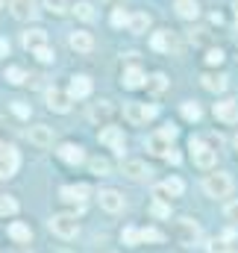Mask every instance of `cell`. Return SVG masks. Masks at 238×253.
<instances>
[{
  "label": "cell",
  "instance_id": "obj_1",
  "mask_svg": "<svg viewBox=\"0 0 238 253\" xmlns=\"http://www.w3.org/2000/svg\"><path fill=\"white\" fill-rule=\"evenodd\" d=\"M177 138V126H162L159 132H153V135H147V150L153 153V156H168L171 153V141Z\"/></svg>",
  "mask_w": 238,
  "mask_h": 253
},
{
  "label": "cell",
  "instance_id": "obj_2",
  "mask_svg": "<svg viewBox=\"0 0 238 253\" xmlns=\"http://www.w3.org/2000/svg\"><path fill=\"white\" fill-rule=\"evenodd\" d=\"M203 189H206V194H209V197H227V194L233 191V177H230V174H221V171L206 174Z\"/></svg>",
  "mask_w": 238,
  "mask_h": 253
},
{
  "label": "cell",
  "instance_id": "obj_3",
  "mask_svg": "<svg viewBox=\"0 0 238 253\" xmlns=\"http://www.w3.org/2000/svg\"><path fill=\"white\" fill-rule=\"evenodd\" d=\"M191 156H194V165L197 168H203V171H212L215 168V162H218V153L209 147V144H203L200 138H191Z\"/></svg>",
  "mask_w": 238,
  "mask_h": 253
},
{
  "label": "cell",
  "instance_id": "obj_4",
  "mask_svg": "<svg viewBox=\"0 0 238 253\" xmlns=\"http://www.w3.org/2000/svg\"><path fill=\"white\" fill-rule=\"evenodd\" d=\"M156 106L153 103H126L123 106V118L129 121V124H147V121H153L156 118Z\"/></svg>",
  "mask_w": 238,
  "mask_h": 253
},
{
  "label": "cell",
  "instance_id": "obj_5",
  "mask_svg": "<svg viewBox=\"0 0 238 253\" xmlns=\"http://www.w3.org/2000/svg\"><path fill=\"white\" fill-rule=\"evenodd\" d=\"M50 233H56L59 239H74V236L79 233L77 215H53V218H50Z\"/></svg>",
  "mask_w": 238,
  "mask_h": 253
},
{
  "label": "cell",
  "instance_id": "obj_6",
  "mask_svg": "<svg viewBox=\"0 0 238 253\" xmlns=\"http://www.w3.org/2000/svg\"><path fill=\"white\" fill-rule=\"evenodd\" d=\"M21 159H18V150L6 141H0V180H9L15 171H18Z\"/></svg>",
  "mask_w": 238,
  "mask_h": 253
},
{
  "label": "cell",
  "instance_id": "obj_7",
  "mask_svg": "<svg viewBox=\"0 0 238 253\" xmlns=\"http://www.w3.org/2000/svg\"><path fill=\"white\" fill-rule=\"evenodd\" d=\"M177 239H179V245L191 248V245L200 239V227H197V221H191V218H179L177 221Z\"/></svg>",
  "mask_w": 238,
  "mask_h": 253
},
{
  "label": "cell",
  "instance_id": "obj_8",
  "mask_svg": "<svg viewBox=\"0 0 238 253\" xmlns=\"http://www.w3.org/2000/svg\"><path fill=\"white\" fill-rule=\"evenodd\" d=\"M182 180H177V177H171V180H165V183H159L156 189H153V197L156 200H171V197H179L182 194Z\"/></svg>",
  "mask_w": 238,
  "mask_h": 253
},
{
  "label": "cell",
  "instance_id": "obj_9",
  "mask_svg": "<svg viewBox=\"0 0 238 253\" xmlns=\"http://www.w3.org/2000/svg\"><path fill=\"white\" fill-rule=\"evenodd\" d=\"M9 9H12V15H15L18 21H33V18L39 15L36 0H9Z\"/></svg>",
  "mask_w": 238,
  "mask_h": 253
},
{
  "label": "cell",
  "instance_id": "obj_10",
  "mask_svg": "<svg viewBox=\"0 0 238 253\" xmlns=\"http://www.w3.org/2000/svg\"><path fill=\"white\" fill-rule=\"evenodd\" d=\"M71 91H62V88H47V106L53 112H68L71 109Z\"/></svg>",
  "mask_w": 238,
  "mask_h": 253
},
{
  "label": "cell",
  "instance_id": "obj_11",
  "mask_svg": "<svg viewBox=\"0 0 238 253\" xmlns=\"http://www.w3.org/2000/svg\"><path fill=\"white\" fill-rule=\"evenodd\" d=\"M68 44H71V50H77V53H91V50H94V36L77 30V33L68 36Z\"/></svg>",
  "mask_w": 238,
  "mask_h": 253
},
{
  "label": "cell",
  "instance_id": "obj_12",
  "mask_svg": "<svg viewBox=\"0 0 238 253\" xmlns=\"http://www.w3.org/2000/svg\"><path fill=\"white\" fill-rule=\"evenodd\" d=\"M120 171H123V177H129V180H135V183H138V180H147V177L153 174V171H150L144 162H138V159H126V162L120 165Z\"/></svg>",
  "mask_w": 238,
  "mask_h": 253
},
{
  "label": "cell",
  "instance_id": "obj_13",
  "mask_svg": "<svg viewBox=\"0 0 238 253\" xmlns=\"http://www.w3.org/2000/svg\"><path fill=\"white\" fill-rule=\"evenodd\" d=\"M215 118L224 124H236L238 121V100H221L215 103Z\"/></svg>",
  "mask_w": 238,
  "mask_h": 253
},
{
  "label": "cell",
  "instance_id": "obj_14",
  "mask_svg": "<svg viewBox=\"0 0 238 253\" xmlns=\"http://www.w3.org/2000/svg\"><path fill=\"white\" fill-rule=\"evenodd\" d=\"M21 42H24V47L27 50H41V47H47V33L44 30H27L24 36H21Z\"/></svg>",
  "mask_w": 238,
  "mask_h": 253
},
{
  "label": "cell",
  "instance_id": "obj_15",
  "mask_svg": "<svg viewBox=\"0 0 238 253\" xmlns=\"http://www.w3.org/2000/svg\"><path fill=\"white\" fill-rule=\"evenodd\" d=\"M30 141H33L36 147H50V144H53V129L44 126V124L30 126Z\"/></svg>",
  "mask_w": 238,
  "mask_h": 253
},
{
  "label": "cell",
  "instance_id": "obj_16",
  "mask_svg": "<svg viewBox=\"0 0 238 253\" xmlns=\"http://www.w3.org/2000/svg\"><path fill=\"white\" fill-rule=\"evenodd\" d=\"M97 200H100V206H103L106 212H120V209H123V197H120V191H115V189H103Z\"/></svg>",
  "mask_w": 238,
  "mask_h": 253
},
{
  "label": "cell",
  "instance_id": "obj_17",
  "mask_svg": "<svg viewBox=\"0 0 238 253\" xmlns=\"http://www.w3.org/2000/svg\"><path fill=\"white\" fill-rule=\"evenodd\" d=\"M68 91H71V97H88V94H91V77H85V74L71 77Z\"/></svg>",
  "mask_w": 238,
  "mask_h": 253
},
{
  "label": "cell",
  "instance_id": "obj_18",
  "mask_svg": "<svg viewBox=\"0 0 238 253\" xmlns=\"http://www.w3.org/2000/svg\"><path fill=\"white\" fill-rule=\"evenodd\" d=\"M100 144L120 150V147H123V129H120V126H103V129H100Z\"/></svg>",
  "mask_w": 238,
  "mask_h": 253
},
{
  "label": "cell",
  "instance_id": "obj_19",
  "mask_svg": "<svg viewBox=\"0 0 238 253\" xmlns=\"http://www.w3.org/2000/svg\"><path fill=\"white\" fill-rule=\"evenodd\" d=\"M59 159L62 162H68V165H79V162H85V153H82V147L79 144H62L59 147Z\"/></svg>",
  "mask_w": 238,
  "mask_h": 253
},
{
  "label": "cell",
  "instance_id": "obj_20",
  "mask_svg": "<svg viewBox=\"0 0 238 253\" xmlns=\"http://www.w3.org/2000/svg\"><path fill=\"white\" fill-rule=\"evenodd\" d=\"M150 44H153V50H159V53H171V47H174V33H171V30H159V33H153Z\"/></svg>",
  "mask_w": 238,
  "mask_h": 253
},
{
  "label": "cell",
  "instance_id": "obj_21",
  "mask_svg": "<svg viewBox=\"0 0 238 253\" xmlns=\"http://www.w3.org/2000/svg\"><path fill=\"white\" fill-rule=\"evenodd\" d=\"M9 239L18 242V245H27V242L33 239V230H30L27 224H21V221H12V224H9Z\"/></svg>",
  "mask_w": 238,
  "mask_h": 253
},
{
  "label": "cell",
  "instance_id": "obj_22",
  "mask_svg": "<svg viewBox=\"0 0 238 253\" xmlns=\"http://www.w3.org/2000/svg\"><path fill=\"white\" fill-rule=\"evenodd\" d=\"M120 83H123V88H141V85H144V74H141V68H126L123 77H120Z\"/></svg>",
  "mask_w": 238,
  "mask_h": 253
},
{
  "label": "cell",
  "instance_id": "obj_23",
  "mask_svg": "<svg viewBox=\"0 0 238 253\" xmlns=\"http://www.w3.org/2000/svg\"><path fill=\"white\" fill-rule=\"evenodd\" d=\"M59 194H62V200H68V203H82L88 197V189L85 186H65Z\"/></svg>",
  "mask_w": 238,
  "mask_h": 253
},
{
  "label": "cell",
  "instance_id": "obj_24",
  "mask_svg": "<svg viewBox=\"0 0 238 253\" xmlns=\"http://www.w3.org/2000/svg\"><path fill=\"white\" fill-rule=\"evenodd\" d=\"M177 15L179 18H185V21H191V18H197L200 15V6H197V0H177Z\"/></svg>",
  "mask_w": 238,
  "mask_h": 253
},
{
  "label": "cell",
  "instance_id": "obj_25",
  "mask_svg": "<svg viewBox=\"0 0 238 253\" xmlns=\"http://www.w3.org/2000/svg\"><path fill=\"white\" fill-rule=\"evenodd\" d=\"M147 27H150V15L147 12H135L129 18V33H144Z\"/></svg>",
  "mask_w": 238,
  "mask_h": 253
},
{
  "label": "cell",
  "instance_id": "obj_26",
  "mask_svg": "<svg viewBox=\"0 0 238 253\" xmlns=\"http://www.w3.org/2000/svg\"><path fill=\"white\" fill-rule=\"evenodd\" d=\"M203 85H206L209 91H224V88H227V77H221V74H206V77H203Z\"/></svg>",
  "mask_w": 238,
  "mask_h": 253
},
{
  "label": "cell",
  "instance_id": "obj_27",
  "mask_svg": "<svg viewBox=\"0 0 238 253\" xmlns=\"http://www.w3.org/2000/svg\"><path fill=\"white\" fill-rule=\"evenodd\" d=\"M74 15H77L79 21H94V6L85 3V0H79V3L74 6Z\"/></svg>",
  "mask_w": 238,
  "mask_h": 253
},
{
  "label": "cell",
  "instance_id": "obj_28",
  "mask_svg": "<svg viewBox=\"0 0 238 253\" xmlns=\"http://www.w3.org/2000/svg\"><path fill=\"white\" fill-rule=\"evenodd\" d=\"M147 88H150L153 94H162V91L168 88V77H165V74H153V77L147 80Z\"/></svg>",
  "mask_w": 238,
  "mask_h": 253
},
{
  "label": "cell",
  "instance_id": "obj_29",
  "mask_svg": "<svg viewBox=\"0 0 238 253\" xmlns=\"http://www.w3.org/2000/svg\"><path fill=\"white\" fill-rule=\"evenodd\" d=\"M24 80H27L24 68H18V65H9V68H6V83H12V85H21Z\"/></svg>",
  "mask_w": 238,
  "mask_h": 253
},
{
  "label": "cell",
  "instance_id": "obj_30",
  "mask_svg": "<svg viewBox=\"0 0 238 253\" xmlns=\"http://www.w3.org/2000/svg\"><path fill=\"white\" fill-rule=\"evenodd\" d=\"M200 115H203V112H200V106H197L194 100H185V103H182V118H185V121H200Z\"/></svg>",
  "mask_w": 238,
  "mask_h": 253
},
{
  "label": "cell",
  "instance_id": "obj_31",
  "mask_svg": "<svg viewBox=\"0 0 238 253\" xmlns=\"http://www.w3.org/2000/svg\"><path fill=\"white\" fill-rule=\"evenodd\" d=\"M112 171V165H109V159H103V156H97V159H91V174H97V177H106Z\"/></svg>",
  "mask_w": 238,
  "mask_h": 253
},
{
  "label": "cell",
  "instance_id": "obj_32",
  "mask_svg": "<svg viewBox=\"0 0 238 253\" xmlns=\"http://www.w3.org/2000/svg\"><path fill=\"white\" fill-rule=\"evenodd\" d=\"M120 239H123V245H129V248H135V245L141 242V230H135V227H123V233H120Z\"/></svg>",
  "mask_w": 238,
  "mask_h": 253
},
{
  "label": "cell",
  "instance_id": "obj_33",
  "mask_svg": "<svg viewBox=\"0 0 238 253\" xmlns=\"http://www.w3.org/2000/svg\"><path fill=\"white\" fill-rule=\"evenodd\" d=\"M18 212V200L9 194H0V215H15Z\"/></svg>",
  "mask_w": 238,
  "mask_h": 253
},
{
  "label": "cell",
  "instance_id": "obj_34",
  "mask_svg": "<svg viewBox=\"0 0 238 253\" xmlns=\"http://www.w3.org/2000/svg\"><path fill=\"white\" fill-rule=\"evenodd\" d=\"M88 115H91V121H100V118H103V121H106V118H109V115H112V106H109V103H106V100H100V106H94V109H91V112H88Z\"/></svg>",
  "mask_w": 238,
  "mask_h": 253
},
{
  "label": "cell",
  "instance_id": "obj_35",
  "mask_svg": "<svg viewBox=\"0 0 238 253\" xmlns=\"http://www.w3.org/2000/svg\"><path fill=\"white\" fill-rule=\"evenodd\" d=\"M150 215H156V218H171V206H168L165 200H153V203H150Z\"/></svg>",
  "mask_w": 238,
  "mask_h": 253
},
{
  "label": "cell",
  "instance_id": "obj_36",
  "mask_svg": "<svg viewBox=\"0 0 238 253\" xmlns=\"http://www.w3.org/2000/svg\"><path fill=\"white\" fill-rule=\"evenodd\" d=\"M162 239H165V236H162V233H159L156 227H144V230H141V242H150V245H159Z\"/></svg>",
  "mask_w": 238,
  "mask_h": 253
},
{
  "label": "cell",
  "instance_id": "obj_37",
  "mask_svg": "<svg viewBox=\"0 0 238 253\" xmlns=\"http://www.w3.org/2000/svg\"><path fill=\"white\" fill-rule=\"evenodd\" d=\"M129 18L132 15H126L123 9H112V27H129Z\"/></svg>",
  "mask_w": 238,
  "mask_h": 253
},
{
  "label": "cell",
  "instance_id": "obj_38",
  "mask_svg": "<svg viewBox=\"0 0 238 253\" xmlns=\"http://www.w3.org/2000/svg\"><path fill=\"white\" fill-rule=\"evenodd\" d=\"M209 253H230L227 239H212V242H209Z\"/></svg>",
  "mask_w": 238,
  "mask_h": 253
},
{
  "label": "cell",
  "instance_id": "obj_39",
  "mask_svg": "<svg viewBox=\"0 0 238 253\" xmlns=\"http://www.w3.org/2000/svg\"><path fill=\"white\" fill-rule=\"evenodd\" d=\"M12 112H15L18 118H30V106H27L24 100H15V103H12Z\"/></svg>",
  "mask_w": 238,
  "mask_h": 253
},
{
  "label": "cell",
  "instance_id": "obj_40",
  "mask_svg": "<svg viewBox=\"0 0 238 253\" xmlns=\"http://www.w3.org/2000/svg\"><path fill=\"white\" fill-rule=\"evenodd\" d=\"M224 215H227V221H233V224H238V200H233V203H227Z\"/></svg>",
  "mask_w": 238,
  "mask_h": 253
},
{
  "label": "cell",
  "instance_id": "obj_41",
  "mask_svg": "<svg viewBox=\"0 0 238 253\" xmlns=\"http://www.w3.org/2000/svg\"><path fill=\"white\" fill-rule=\"evenodd\" d=\"M224 59H227V56H224V50H215V47H212V50L206 53V62H209V65H221Z\"/></svg>",
  "mask_w": 238,
  "mask_h": 253
},
{
  "label": "cell",
  "instance_id": "obj_42",
  "mask_svg": "<svg viewBox=\"0 0 238 253\" xmlns=\"http://www.w3.org/2000/svg\"><path fill=\"white\" fill-rule=\"evenodd\" d=\"M36 59H39V62H53V59H56V56H53V50H50V47H41V50H36Z\"/></svg>",
  "mask_w": 238,
  "mask_h": 253
},
{
  "label": "cell",
  "instance_id": "obj_43",
  "mask_svg": "<svg viewBox=\"0 0 238 253\" xmlns=\"http://www.w3.org/2000/svg\"><path fill=\"white\" fill-rule=\"evenodd\" d=\"M44 3H47L53 12H65V9H68V0H44Z\"/></svg>",
  "mask_w": 238,
  "mask_h": 253
},
{
  "label": "cell",
  "instance_id": "obj_44",
  "mask_svg": "<svg viewBox=\"0 0 238 253\" xmlns=\"http://www.w3.org/2000/svg\"><path fill=\"white\" fill-rule=\"evenodd\" d=\"M0 56H9V42L6 39H0Z\"/></svg>",
  "mask_w": 238,
  "mask_h": 253
},
{
  "label": "cell",
  "instance_id": "obj_45",
  "mask_svg": "<svg viewBox=\"0 0 238 253\" xmlns=\"http://www.w3.org/2000/svg\"><path fill=\"white\" fill-rule=\"evenodd\" d=\"M165 159H168V162H171V165H177V162H179V153H174V150H171V153H168V156H165Z\"/></svg>",
  "mask_w": 238,
  "mask_h": 253
},
{
  "label": "cell",
  "instance_id": "obj_46",
  "mask_svg": "<svg viewBox=\"0 0 238 253\" xmlns=\"http://www.w3.org/2000/svg\"><path fill=\"white\" fill-rule=\"evenodd\" d=\"M233 9H236V18H238V0H236V3H233Z\"/></svg>",
  "mask_w": 238,
  "mask_h": 253
},
{
  "label": "cell",
  "instance_id": "obj_47",
  "mask_svg": "<svg viewBox=\"0 0 238 253\" xmlns=\"http://www.w3.org/2000/svg\"><path fill=\"white\" fill-rule=\"evenodd\" d=\"M236 150H238V138H236Z\"/></svg>",
  "mask_w": 238,
  "mask_h": 253
},
{
  "label": "cell",
  "instance_id": "obj_48",
  "mask_svg": "<svg viewBox=\"0 0 238 253\" xmlns=\"http://www.w3.org/2000/svg\"><path fill=\"white\" fill-rule=\"evenodd\" d=\"M0 6H3V0H0Z\"/></svg>",
  "mask_w": 238,
  "mask_h": 253
}]
</instances>
